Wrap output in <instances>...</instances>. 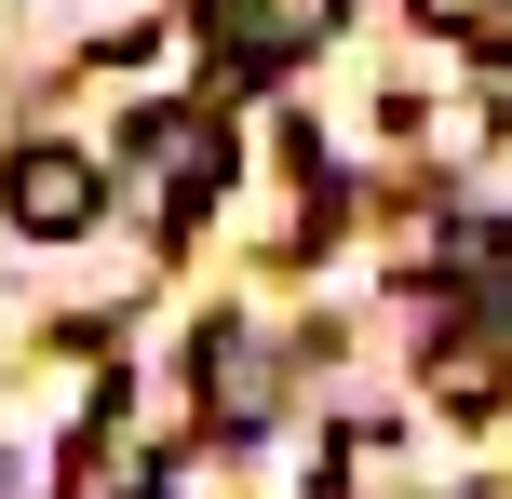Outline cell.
Masks as SVG:
<instances>
[{"label":"cell","mask_w":512,"mask_h":499,"mask_svg":"<svg viewBox=\"0 0 512 499\" xmlns=\"http://www.w3.org/2000/svg\"><path fill=\"white\" fill-rule=\"evenodd\" d=\"M95 162H81V149H54V135H41V149H14V162H0V203H14V230H41V243H68V230H95Z\"/></svg>","instance_id":"obj_1"},{"label":"cell","mask_w":512,"mask_h":499,"mask_svg":"<svg viewBox=\"0 0 512 499\" xmlns=\"http://www.w3.org/2000/svg\"><path fill=\"white\" fill-rule=\"evenodd\" d=\"M324 27H337V0H216V41H230V68H243V81L297 68Z\"/></svg>","instance_id":"obj_2"},{"label":"cell","mask_w":512,"mask_h":499,"mask_svg":"<svg viewBox=\"0 0 512 499\" xmlns=\"http://www.w3.org/2000/svg\"><path fill=\"white\" fill-rule=\"evenodd\" d=\"M149 176H162V216H203V203H216V176H230V135L176 108V122H149Z\"/></svg>","instance_id":"obj_3"},{"label":"cell","mask_w":512,"mask_h":499,"mask_svg":"<svg viewBox=\"0 0 512 499\" xmlns=\"http://www.w3.org/2000/svg\"><path fill=\"white\" fill-rule=\"evenodd\" d=\"M203 392H216V419H256V405H270V365H256L243 338H216L203 351Z\"/></svg>","instance_id":"obj_4"},{"label":"cell","mask_w":512,"mask_h":499,"mask_svg":"<svg viewBox=\"0 0 512 499\" xmlns=\"http://www.w3.org/2000/svg\"><path fill=\"white\" fill-rule=\"evenodd\" d=\"M418 14H432L445 41H472V54H512V0H418Z\"/></svg>","instance_id":"obj_5"}]
</instances>
